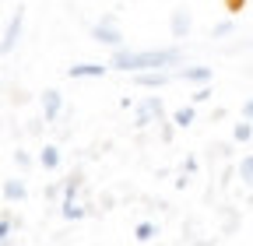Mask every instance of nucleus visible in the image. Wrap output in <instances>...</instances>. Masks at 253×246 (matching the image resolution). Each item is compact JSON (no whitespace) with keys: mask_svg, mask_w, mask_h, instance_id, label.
<instances>
[{"mask_svg":"<svg viewBox=\"0 0 253 246\" xmlns=\"http://www.w3.org/2000/svg\"><path fill=\"white\" fill-rule=\"evenodd\" d=\"M21 25H25V11L18 7L11 18H7V28H4V39H0V49L4 53H11L14 46H18V39H21Z\"/></svg>","mask_w":253,"mask_h":246,"instance_id":"20e7f679","label":"nucleus"},{"mask_svg":"<svg viewBox=\"0 0 253 246\" xmlns=\"http://www.w3.org/2000/svg\"><path fill=\"white\" fill-rule=\"evenodd\" d=\"M14 229H18V222H14V214H11V211H4V214H0V243H7Z\"/></svg>","mask_w":253,"mask_h":246,"instance_id":"2eb2a0df","label":"nucleus"},{"mask_svg":"<svg viewBox=\"0 0 253 246\" xmlns=\"http://www.w3.org/2000/svg\"><path fill=\"white\" fill-rule=\"evenodd\" d=\"M183 53L176 46L169 49H113V60L109 67L113 71H126V74H144V71H166L172 64H179Z\"/></svg>","mask_w":253,"mask_h":246,"instance_id":"f257e3e1","label":"nucleus"},{"mask_svg":"<svg viewBox=\"0 0 253 246\" xmlns=\"http://www.w3.org/2000/svg\"><path fill=\"white\" fill-rule=\"evenodd\" d=\"M60 218L78 222V218H84V207H81L78 201H60Z\"/></svg>","mask_w":253,"mask_h":246,"instance_id":"f8f14e48","label":"nucleus"},{"mask_svg":"<svg viewBox=\"0 0 253 246\" xmlns=\"http://www.w3.org/2000/svg\"><path fill=\"white\" fill-rule=\"evenodd\" d=\"M211 95H214V91H211V84H201V88L194 91V106H197V102H208Z\"/></svg>","mask_w":253,"mask_h":246,"instance_id":"6ab92c4d","label":"nucleus"},{"mask_svg":"<svg viewBox=\"0 0 253 246\" xmlns=\"http://www.w3.org/2000/svg\"><path fill=\"white\" fill-rule=\"evenodd\" d=\"M179 78H183L186 84H197V88H201V84H211L214 71H211V67H183Z\"/></svg>","mask_w":253,"mask_h":246,"instance_id":"6e6552de","label":"nucleus"},{"mask_svg":"<svg viewBox=\"0 0 253 246\" xmlns=\"http://www.w3.org/2000/svg\"><path fill=\"white\" fill-rule=\"evenodd\" d=\"M239 179L253 190V155H243V159H239Z\"/></svg>","mask_w":253,"mask_h":246,"instance_id":"dca6fc26","label":"nucleus"},{"mask_svg":"<svg viewBox=\"0 0 253 246\" xmlns=\"http://www.w3.org/2000/svg\"><path fill=\"white\" fill-rule=\"evenodd\" d=\"M194 116H197V113H194V106H179V109L172 113V123H176V127H183V130H186L190 123H194Z\"/></svg>","mask_w":253,"mask_h":246,"instance_id":"4468645a","label":"nucleus"},{"mask_svg":"<svg viewBox=\"0 0 253 246\" xmlns=\"http://www.w3.org/2000/svg\"><path fill=\"white\" fill-rule=\"evenodd\" d=\"M106 71H109V64H91V60H88V64L67 67V78H71V81H81V78H102Z\"/></svg>","mask_w":253,"mask_h":246,"instance_id":"0eeeda50","label":"nucleus"},{"mask_svg":"<svg viewBox=\"0 0 253 246\" xmlns=\"http://www.w3.org/2000/svg\"><path fill=\"white\" fill-rule=\"evenodd\" d=\"M0 56H4V49H0Z\"/></svg>","mask_w":253,"mask_h":246,"instance_id":"b1692460","label":"nucleus"},{"mask_svg":"<svg viewBox=\"0 0 253 246\" xmlns=\"http://www.w3.org/2000/svg\"><path fill=\"white\" fill-rule=\"evenodd\" d=\"M243 7H246V0H225V11L229 14H239Z\"/></svg>","mask_w":253,"mask_h":246,"instance_id":"412c9836","label":"nucleus"},{"mask_svg":"<svg viewBox=\"0 0 253 246\" xmlns=\"http://www.w3.org/2000/svg\"><path fill=\"white\" fill-rule=\"evenodd\" d=\"M134 81H137L141 88H166V84H169V74H166V71H144V74H137Z\"/></svg>","mask_w":253,"mask_h":246,"instance_id":"9d476101","label":"nucleus"},{"mask_svg":"<svg viewBox=\"0 0 253 246\" xmlns=\"http://www.w3.org/2000/svg\"><path fill=\"white\" fill-rule=\"evenodd\" d=\"M25 197H28L25 179H4V201H7V204H21Z\"/></svg>","mask_w":253,"mask_h":246,"instance_id":"1a4fd4ad","label":"nucleus"},{"mask_svg":"<svg viewBox=\"0 0 253 246\" xmlns=\"http://www.w3.org/2000/svg\"><path fill=\"white\" fill-rule=\"evenodd\" d=\"M190 28H194V18H190V11H186V7H176L172 18H169V32H172V39H186Z\"/></svg>","mask_w":253,"mask_h":246,"instance_id":"39448f33","label":"nucleus"},{"mask_svg":"<svg viewBox=\"0 0 253 246\" xmlns=\"http://www.w3.org/2000/svg\"><path fill=\"white\" fill-rule=\"evenodd\" d=\"M250 137H253V123H250V120H243V123H236V127H232V141L246 144Z\"/></svg>","mask_w":253,"mask_h":246,"instance_id":"f3484780","label":"nucleus"},{"mask_svg":"<svg viewBox=\"0 0 253 246\" xmlns=\"http://www.w3.org/2000/svg\"><path fill=\"white\" fill-rule=\"evenodd\" d=\"M39 102H42V116H46V123H53V120L63 113V95H60L56 88H46Z\"/></svg>","mask_w":253,"mask_h":246,"instance_id":"423d86ee","label":"nucleus"},{"mask_svg":"<svg viewBox=\"0 0 253 246\" xmlns=\"http://www.w3.org/2000/svg\"><path fill=\"white\" fill-rule=\"evenodd\" d=\"M243 120H250V123H253V99H246V102H243Z\"/></svg>","mask_w":253,"mask_h":246,"instance_id":"4be33fe9","label":"nucleus"},{"mask_svg":"<svg viewBox=\"0 0 253 246\" xmlns=\"http://www.w3.org/2000/svg\"><path fill=\"white\" fill-rule=\"evenodd\" d=\"M162 120H169L162 95H144V99L134 106V127H137V130L148 127V123H162Z\"/></svg>","mask_w":253,"mask_h":246,"instance_id":"f03ea898","label":"nucleus"},{"mask_svg":"<svg viewBox=\"0 0 253 246\" xmlns=\"http://www.w3.org/2000/svg\"><path fill=\"white\" fill-rule=\"evenodd\" d=\"M0 246H14V239H7V243H0Z\"/></svg>","mask_w":253,"mask_h":246,"instance_id":"5701e85b","label":"nucleus"},{"mask_svg":"<svg viewBox=\"0 0 253 246\" xmlns=\"http://www.w3.org/2000/svg\"><path fill=\"white\" fill-rule=\"evenodd\" d=\"M232 28H236L232 21H218V25H214V32H211V36H214V39H221V36H232Z\"/></svg>","mask_w":253,"mask_h":246,"instance_id":"a211bd4d","label":"nucleus"},{"mask_svg":"<svg viewBox=\"0 0 253 246\" xmlns=\"http://www.w3.org/2000/svg\"><path fill=\"white\" fill-rule=\"evenodd\" d=\"M91 39L99 42V46H109V49H123V42H126L113 14H106L102 21H95V25H91Z\"/></svg>","mask_w":253,"mask_h":246,"instance_id":"7ed1b4c3","label":"nucleus"},{"mask_svg":"<svg viewBox=\"0 0 253 246\" xmlns=\"http://www.w3.org/2000/svg\"><path fill=\"white\" fill-rule=\"evenodd\" d=\"M39 165H42L46 172H56V169H60V148H56V144H46V148L39 151Z\"/></svg>","mask_w":253,"mask_h":246,"instance_id":"9b49d317","label":"nucleus"},{"mask_svg":"<svg viewBox=\"0 0 253 246\" xmlns=\"http://www.w3.org/2000/svg\"><path fill=\"white\" fill-rule=\"evenodd\" d=\"M155 236H158V225H155V222H137V225H134V239H137V243H151Z\"/></svg>","mask_w":253,"mask_h":246,"instance_id":"ddd939ff","label":"nucleus"},{"mask_svg":"<svg viewBox=\"0 0 253 246\" xmlns=\"http://www.w3.org/2000/svg\"><path fill=\"white\" fill-rule=\"evenodd\" d=\"M14 165L18 169H28L32 165V155H28V151H14Z\"/></svg>","mask_w":253,"mask_h":246,"instance_id":"aec40b11","label":"nucleus"}]
</instances>
